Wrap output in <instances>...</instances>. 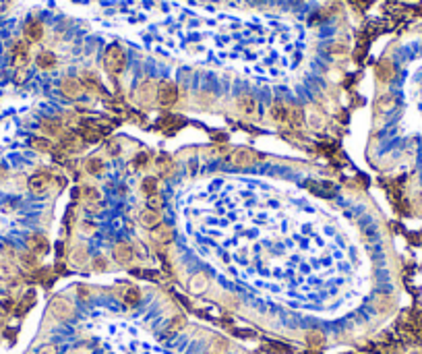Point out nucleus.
<instances>
[{
	"label": "nucleus",
	"mask_w": 422,
	"mask_h": 354,
	"mask_svg": "<svg viewBox=\"0 0 422 354\" xmlns=\"http://www.w3.org/2000/svg\"><path fill=\"white\" fill-rule=\"evenodd\" d=\"M104 66L108 68V73L112 75H120L124 66H126V56H124V50L120 48V46H110L108 50H106L104 54Z\"/></svg>",
	"instance_id": "1"
},
{
	"label": "nucleus",
	"mask_w": 422,
	"mask_h": 354,
	"mask_svg": "<svg viewBox=\"0 0 422 354\" xmlns=\"http://www.w3.org/2000/svg\"><path fill=\"white\" fill-rule=\"evenodd\" d=\"M259 162H263V156L257 153L255 149H249V147L236 149L232 156V164L238 168H249V166H255V164H259Z\"/></svg>",
	"instance_id": "2"
},
{
	"label": "nucleus",
	"mask_w": 422,
	"mask_h": 354,
	"mask_svg": "<svg viewBox=\"0 0 422 354\" xmlns=\"http://www.w3.org/2000/svg\"><path fill=\"white\" fill-rule=\"evenodd\" d=\"M50 174H46V172H38V174H33L31 178L27 180V186H29V191L33 195H46L50 191Z\"/></svg>",
	"instance_id": "3"
},
{
	"label": "nucleus",
	"mask_w": 422,
	"mask_h": 354,
	"mask_svg": "<svg viewBox=\"0 0 422 354\" xmlns=\"http://www.w3.org/2000/svg\"><path fill=\"white\" fill-rule=\"evenodd\" d=\"M176 100H178V87H176L172 81H163L158 87V102L161 106H172Z\"/></svg>",
	"instance_id": "4"
},
{
	"label": "nucleus",
	"mask_w": 422,
	"mask_h": 354,
	"mask_svg": "<svg viewBox=\"0 0 422 354\" xmlns=\"http://www.w3.org/2000/svg\"><path fill=\"white\" fill-rule=\"evenodd\" d=\"M25 242H27V251H31L33 255H44V253H48V251H50V242H48V238H46L44 234H40V232L29 234Z\"/></svg>",
	"instance_id": "5"
},
{
	"label": "nucleus",
	"mask_w": 422,
	"mask_h": 354,
	"mask_svg": "<svg viewBox=\"0 0 422 354\" xmlns=\"http://www.w3.org/2000/svg\"><path fill=\"white\" fill-rule=\"evenodd\" d=\"M23 35H25V42H40L44 38V25L38 19H27L25 25H23Z\"/></svg>",
	"instance_id": "6"
},
{
	"label": "nucleus",
	"mask_w": 422,
	"mask_h": 354,
	"mask_svg": "<svg viewBox=\"0 0 422 354\" xmlns=\"http://www.w3.org/2000/svg\"><path fill=\"white\" fill-rule=\"evenodd\" d=\"M52 313L58 317V319H70V317H73V313H75V306L70 304L66 298L56 296V298L52 300Z\"/></svg>",
	"instance_id": "7"
},
{
	"label": "nucleus",
	"mask_w": 422,
	"mask_h": 354,
	"mask_svg": "<svg viewBox=\"0 0 422 354\" xmlns=\"http://www.w3.org/2000/svg\"><path fill=\"white\" fill-rule=\"evenodd\" d=\"M189 288H191L193 294H203L209 288V276L205 274V271H197V274L191 278V282H189Z\"/></svg>",
	"instance_id": "8"
},
{
	"label": "nucleus",
	"mask_w": 422,
	"mask_h": 354,
	"mask_svg": "<svg viewBox=\"0 0 422 354\" xmlns=\"http://www.w3.org/2000/svg\"><path fill=\"white\" fill-rule=\"evenodd\" d=\"M60 91H62V96H66L68 100L79 98V93H81V81H77L73 77L64 79L62 83H60Z\"/></svg>",
	"instance_id": "9"
},
{
	"label": "nucleus",
	"mask_w": 422,
	"mask_h": 354,
	"mask_svg": "<svg viewBox=\"0 0 422 354\" xmlns=\"http://www.w3.org/2000/svg\"><path fill=\"white\" fill-rule=\"evenodd\" d=\"M114 259L118 263H122V265H128L133 261V249L126 242H118L114 246Z\"/></svg>",
	"instance_id": "10"
},
{
	"label": "nucleus",
	"mask_w": 422,
	"mask_h": 354,
	"mask_svg": "<svg viewBox=\"0 0 422 354\" xmlns=\"http://www.w3.org/2000/svg\"><path fill=\"white\" fill-rule=\"evenodd\" d=\"M238 110H240V114L253 118L257 114V110H259L257 108V100L253 96H240L238 98Z\"/></svg>",
	"instance_id": "11"
},
{
	"label": "nucleus",
	"mask_w": 422,
	"mask_h": 354,
	"mask_svg": "<svg viewBox=\"0 0 422 354\" xmlns=\"http://www.w3.org/2000/svg\"><path fill=\"white\" fill-rule=\"evenodd\" d=\"M139 222L143 224L145 228H156L158 224L161 222V216L158 214L156 209H149V207H145V209L139 214Z\"/></svg>",
	"instance_id": "12"
},
{
	"label": "nucleus",
	"mask_w": 422,
	"mask_h": 354,
	"mask_svg": "<svg viewBox=\"0 0 422 354\" xmlns=\"http://www.w3.org/2000/svg\"><path fill=\"white\" fill-rule=\"evenodd\" d=\"M151 238L163 244V242H170L174 238V232H172V228L163 226V224H158L156 228H151Z\"/></svg>",
	"instance_id": "13"
},
{
	"label": "nucleus",
	"mask_w": 422,
	"mask_h": 354,
	"mask_svg": "<svg viewBox=\"0 0 422 354\" xmlns=\"http://www.w3.org/2000/svg\"><path fill=\"white\" fill-rule=\"evenodd\" d=\"M35 64H38V68H42V70H50V68L56 66V56L50 50H44L35 56Z\"/></svg>",
	"instance_id": "14"
},
{
	"label": "nucleus",
	"mask_w": 422,
	"mask_h": 354,
	"mask_svg": "<svg viewBox=\"0 0 422 354\" xmlns=\"http://www.w3.org/2000/svg\"><path fill=\"white\" fill-rule=\"evenodd\" d=\"M271 118L275 122H288V106L281 102L271 104Z\"/></svg>",
	"instance_id": "15"
},
{
	"label": "nucleus",
	"mask_w": 422,
	"mask_h": 354,
	"mask_svg": "<svg viewBox=\"0 0 422 354\" xmlns=\"http://www.w3.org/2000/svg\"><path fill=\"white\" fill-rule=\"evenodd\" d=\"M304 340H307V344L315 350L323 348V344H325V336H323V332H319V329H311V332H307V338Z\"/></svg>",
	"instance_id": "16"
},
{
	"label": "nucleus",
	"mask_w": 422,
	"mask_h": 354,
	"mask_svg": "<svg viewBox=\"0 0 422 354\" xmlns=\"http://www.w3.org/2000/svg\"><path fill=\"white\" fill-rule=\"evenodd\" d=\"M288 122L296 128H300L304 124V112L298 108V106H290L288 108Z\"/></svg>",
	"instance_id": "17"
},
{
	"label": "nucleus",
	"mask_w": 422,
	"mask_h": 354,
	"mask_svg": "<svg viewBox=\"0 0 422 354\" xmlns=\"http://www.w3.org/2000/svg\"><path fill=\"white\" fill-rule=\"evenodd\" d=\"M29 145H31L35 151H40V153L52 151V141H50V139H46V137H31Z\"/></svg>",
	"instance_id": "18"
},
{
	"label": "nucleus",
	"mask_w": 422,
	"mask_h": 354,
	"mask_svg": "<svg viewBox=\"0 0 422 354\" xmlns=\"http://www.w3.org/2000/svg\"><path fill=\"white\" fill-rule=\"evenodd\" d=\"M393 64L389 62V60H383V62H379V66H377V77L381 79V81H389V79H393Z\"/></svg>",
	"instance_id": "19"
},
{
	"label": "nucleus",
	"mask_w": 422,
	"mask_h": 354,
	"mask_svg": "<svg viewBox=\"0 0 422 354\" xmlns=\"http://www.w3.org/2000/svg\"><path fill=\"white\" fill-rule=\"evenodd\" d=\"M40 126H42V131H44V133H48V135H60V133H62L60 122L50 120V118H44V120L40 122Z\"/></svg>",
	"instance_id": "20"
},
{
	"label": "nucleus",
	"mask_w": 422,
	"mask_h": 354,
	"mask_svg": "<svg viewBox=\"0 0 422 354\" xmlns=\"http://www.w3.org/2000/svg\"><path fill=\"white\" fill-rule=\"evenodd\" d=\"M19 261H21V265L25 267V269H35V267H38V257H35L31 251L21 253L19 255Z\"/></svg>",
	"instance_id": "21"
},
{
	"label": "nucleus",
	"mask_w": 422,
	"mask_h": 354,
	"mask_svg": "<svg viewBox=\"0 0 422 354\" xmlns=\"http://www.w3.org/2000/svg\"><path fill=\"white\" fill-rule=\"evenodd\" d=\"M122 300H124V304H128V306H135V304L141 300V292H139V288H135V286L126 288Z\"/></svg>",
	"instance_id": "22"
},
{
	"label": "nucleus",
	"mask_w": 422,
	"mask_h": 354,
	"mask_svg": "<svg viewBox=\"0 0 422 354\" xmlns=\"http://www.w3.org/2000/svg\"><path fill=\"white\" fill-rule=\"evenodd\" d=\"M391 304H393V298L389 296V294H379V296L374 298V306H377L381 313H387V311H389Z\"/></svg>",
	"instance_id": "23"
},
{
	"label": "nucleus",
	"mask_w": 422,
	"mask_h": 354,
	"mask_svg": "<svg viewBox=\"0 0 422 354\" xmlns=\"http://www.w3.org/2000/svg\"><path fill=\"white\" fill-rule=\"evenodd\" d=\"M85 168H87V172H89V174L100 176V174L104 172V162H102L100 158H89V160L85 162Z\"/></svg>",
	"instance_id": "24"
},
{
	"label": "nucleus",
	"mask_w": 422,
	"mask_h": 354,
	"mask_svg": "<svg viewBox=\"0 0 422 354\" xmlns=\"http://www.w3.org/2000/svg\"><path fill=\"white\" fill-rule=\"evenodd\" d=\"M141 188H143V193L145 195H158V178H154V176H147V178L143 180V184H141Z\"/></svg>",
	"instance_id": "25"
},
{
	"label": "nucleus",
	"mask_w": 422,
	"mask_h": 354,
	"mask_svg": "<svg viewBox=\"0 0 422 354\" xmlns=\"http://www.w3.org/2000/svg\"><path fill=\"white\" fill-rule=\"evenodd\" d=\"M395 108V100L391 96H383L379 102H377V110L379 112H389Z\"/></svg>",
	"instance_id": "26"
},
{
	"label": "nucleus",
	"mask_w": 422,
	"mask_h": 354,
	"mask_svg": "<svg viewBox=\"0 0 422 354\" xmlns=\"http://www.w3.org/2000/svg\"><path fill=\"white\" fill-rule=\"evenodd\" d=\"M309 120H311V126H313V128H323V126H325V118H323L321 112H313V114L309 116Z\"/></svg>",
	"instance_id": "27"
},
{
	"label": "nucleus",
	"mask_w": 422,
	"mask_h": 354,
	"mask_svg": "<svg viewBox=\"0 0 422 354\" xmlns=\"http://www.w3.org/2000/svg\"><path fill=\"white\" fill-rule=\"evenodd\" d=\"M161 205H163V199H159L158 195H151V197H149V201H147V207H149V209L159 211V209H161Z\"/></svg>",
	"instance_id": "28"
},
{
	"label": "nucleus",
	"mask_w": 422,
	"mask_h": 354,
	"mask_svg": "<svg viewBox=\"0 0 422 354\" xmlns=\"http://www.w3.org/2000/svg\"><path fill=\"white\" fill-rule=\"evenodd\" d=\"M13 274H15V271H13V267H10L8 261H0V278H10Z\"/></svg>",
	"instance_id": "29"
},
{
	"label": "nucleus",
	"mask_w": 422,
	"mask_h": 354,
	"mask_svg": "<svg viewBox=\"0 0 422 354\" xmlns=\"http://www.w3.org/2000/svg\"><path fill=\"white\" fill-rule=\"evenodd\" d=\"M147 162H149V156H147V153H139V156L133 160V166H135V168H143V166H147Z\"/></svg>",
	"instance_id": "30"
},
{
	"label": "nucleus",
	"mask_w": 422,
	"mask_h": 354,
	"mask_svg": "<svg viewBox=\"0 0 422 354\" xmlns=\"http://www.w3.org/2000/svg\"><path fill=\"white\" fill-rule=\"evenodd\" d=\"M10 309H13V300L0 296V313H8Z\"/></svg>",
	"instance_id": "31"
},
{
	"label": "nucleus",
	"mask_w": 422,
	"mask_h": 354,
	"mask_svg": "<svg viewBox=\"0 0 422 354\" xmlns=\"http://www.w3.org/2000/svg\"><path fill=\"white\" fill-rule=\"evenodd\" d=\"M100 137H102V135H100L98 131H93V128H85V131H83V139H85V141H98Z\"/></svg>",
	"instance_id": "32"
},
{
	"label": "nucleus",
	"mask_w": 422,
	"mask_h": 354,
	"mask_svg": "<svg viewBox=\"0 0 422 354\" xmlns=\"http://www.w3.org/2000/svg\"><path fill=\"white\" fill-rule=\"evenodd\" d=\"M226 350H228V344H226L224 340H217L215 344H213V354H224Z\"/></svg>",
	"instance_id": "33"
},
{
	"label": "nucleus",
	"mask_w": 422,
	"mask_h": 354,
	"mask_svg": "<svg viewBox=\"0 0 422 354\" xmlns=\"http://www.w3.org/2000/svg\"><path fill=\"white\" fill-rule=\"evenodd\" d=\"M85 197H87V201H100V193L96 191V188H85Z\"/></svg>",
	"instance_id": "34"
},
{
	"label": "nucleus",
	"mask_w": 422,
	"mask_h": 354,
	"mask_svg": "<svg viewBox=\"0 0 422 354\" xmlns=\"http://www.w3.org/2000/svg\"><path fill=\"white\" fill-rule=\"evenodd\" d=\"M38 354H58V346H54V344H46V346H42V348L38 350Z\"/></svg>",
	"instance_id": "35"
},
{
	"label": "nucleus",
	"mask_w": 422,
	"mask_h": 354,
	"mask_svg": "<svg viewBox=\"0 0 422 354\" xmlns=\"http://www.w3.org/2000/svg\"><path fill=\"white\" fill-rule=\"evenodd\" d=\"M184 327V319L182 317H176V319L172 321V325L168 327V332H176V329H182Z\"/></svg>",
	"instance_id": "36"
},
{
	"label": "nucleus",
	"mask_w": 422,
	"mask_h": 354,
	"mask_svg": "<svg viewBox=\"0 0 422 354\" xmlns=\"http://www.w3.org/2000/svg\"><path fill=\"white\" fill-rule=\"evenodd\" d=\"M93 267H98V269H106V259H104V257H98L96 261H93Z\"/></svg>",
	"instance_id": "37"
},
{
	"label": "nucleus",
	"mask_w": 422,
	"mask_h": 354,
	"mask_svg": "<svg viewBox=\"0 0 422 354\" xmlns=\"http://www.w3.org/2000/svg\"><path fill=\"white\" fill-rule=\"evenodd\" d=\"M418 205H420V207H418V211L422 214V193H420V199H418Z\"/></svg>",
	"instance_id": "38"
}]
</instances>
